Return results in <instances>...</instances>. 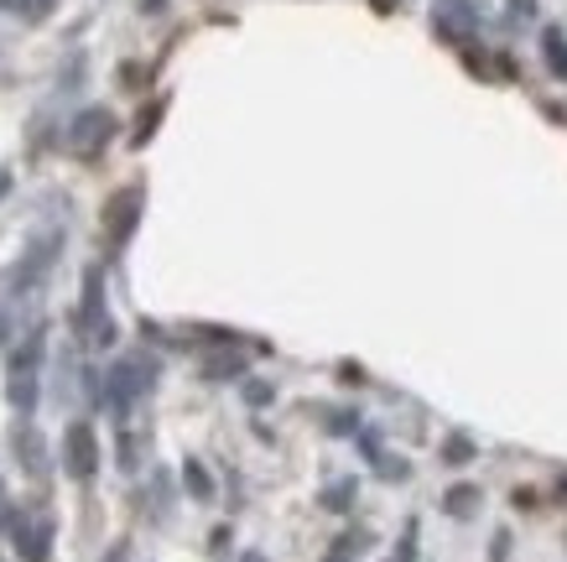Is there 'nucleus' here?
<instances>
[{
	"label": "nucleus",
	"mask_w": 567,
	"mask_h": 562,
	"mask_svg": "<svg viewBox=\"0 0 567 562\" xmlns=\"http://www.w3.org/2000/svg\"><path fill=\"white\" fill-rule=\"evenodd\" d=\"M0 6H6V11H17V17H48V6L52 0H0Z\"/></svg>",
	"instance_id": "nucleus-11"
},
{
	"label": "nucleus",
	"mask_w": 567,
	"mask_h": 562,
	"mask_svg": "<svg viewBox=\"0 0 567 562\" xmlns=\"http://www.w3.org/2000/svg\"><path fill=\"white\" fill-rule=\"evenodd\" d=\"M17 542H21V558L27 562H42L48 558V542H52V527L48 521H27V515H17Z\"/></svg>",
	"instance_id": "nucleus-7"
},
{
	"label": "nucleus",
	"mask_w": 567,
	"mask_h": 562,
	"mask_svg": "<svg viewBox=\"0 0 567 562\" xmlns=\"http://www.w3.org/2000/svg\"><path fill=\"white\" fill-rule=\"evenodd\" d=\"M516 6V17H532V0H511Z\"/></svg>",
	"instance_id": "nucleus-12"
},
{
	"label": "nucleus",
	"mask_w": 567,
	"mask_h": 562,
	"mask_svg": "<svg viewBox=\"0 0 567 562\" xmlns=\"http://www.w3.org/2000/svg\"><path fill=\"white\" fill-rule=\"evenodd\" d=\"M152 375H156V365L152 359H136V365H121V370L110 375V401L115 407H125V401H136L146 386H152Z\"/></svg>",
	"instance_id": "nucleus-4"
},
{
	"label": "nucleus",
	"mask_w": 567,
	"mask_h": 562,
	"mask_svg": "<svg viewBox=\"0 0 567 562\" xmlns=\"http://www.w3.org/2000/svg\"><path fill=\"white\" fill-rule=\"evenodd\" d=\"M84 334H89L94 344H110V318H104L100 272H89V282H84Z\"/></svg>",
	"instance_id": "nucleus-5"
},
{
	"label": "nucleus",
	"mask_w": 567,
	"mask_h": 562,
	"mask_svg": "<svg viewBox=\"0 0 567 562\" xmlns=\"http://www.w3.org/2000/svg\"><path fill=\"white\" fill-rule=\"evenodd\" d=\"M432 27L453 42H464L474 27H480V11L468 6V0H437V11H432Z\"/></svg>",
	"instance_id": "nucleus-3"
},
{
	"label": "nucleus",
	"mask_w": 567,
	"mask_h": 562,
	"mask_svg": "<svg viewBox=\"0 0 567 562\" xmlns=\"http://www.w3.org/2000/svg\"><path fill=\"white\" fill-rule=\"evenodd\" d=\"M110 136H115V115L110 110H84V115L73 120V152L79 156H94Z\"/></svg>",
	"instance_id": "nucleus-2"
},
{
	"label": "nucleus",
	"mask_w": 567,
	"mask_h": 562,
	"mask_svg": "<svg viewBox=\"0 0 567 562\" xmlns=\"http://www.w3.org/2000/svg\"><path fill=\"white\" fill-rule=\"evenodd\" d=\"M94 463H100V448H94V432L84 422L69 432V474L73 479H89L94 474Z\"/></svg>",
	"instance_id": "nucleus-6"
},
{
	"label": "nucleus",
	"mask_w": 567,
	"mask_h": 562,
	"mask_svg": "<svg viewBox=\"0 0 567 562\" xmlns=\"http://www.w3.org/2000/svg\"><path fill=\"white\" fill-rule=\"evenodd\" d=\"M131 219H136V193H125L121 204L110 208V229H115V239L125 235V224H131Z\"/></svg>",
	"instance_id": "nucleus-8"
},
{
	"label": "nucleus",
	"mask_w": 567,
	"mask_h": 562,
	"mask_svg": "<svg viewBox=\"0 0 567 562\" xmlns=\"http://www.w3.org/2000/svg\"><path fill=\"white\" fill-rule=\"evenodd\" d=\"M37 355H42V339H32L11 359V401H17L21 411L37 407Z\"/></svg>",
	"instance_id": "nucleus-1"
},
{
	"label": "nucleus",
	"mask_w": 567,
	"mask_h": 562,
	"mask_svg": "<svg viewBox=\"0 0 567 562\" xmlns=\"http://www.w3.org/2000/svg\"><path fill=\"white\" fill-rule=\"evenodd\" d=\"M6 193H11V172H0V198H6Z\"/></svg>",
	"instance_id": "nucleus-13"
},
{
	"label": "nucleus",
	"mask_w": 567,
	"mask_h": 562,
	"mask_svg": "<svg viewBox=\"0 0 567 562\" xmlns=\"http://www.w3.org/2000/svg\"><path fill=\"white\" fill-rule=\"evenodd\" d=\"M6 334H11V324H6V318H0V344H6Z\"/></svg>",
	"instance_id": "nucleus-14"
},
{
	"label": "nucleus",
	"mask_w": 567,
	"mask_h": 562,
	"mask_svg": "<svg viewBox=\"0 0 567 562\" xmlns=\"http://www.w3.org/2000/svg\"><path fill=\"white\" fill-rule=\"evenodd\" d=\"M17 453L27 459V469H32V474H42V469H48V463H42V448H37L32 432H21V438H17Z\"/></svg>",
	"instance_id": "nucleus-9"
},
{
	"label": "nucleus",
	"mask_w": 567,
	"mask_h": 562,
	"mask_svg": "<svg viewBox=\"0 0 567 562\" xmlns=\"http://www.w3.org/2000/svg\"><path fill=\"white\" fill-rule=\"evenodd\" d=\"M547 63H551V73H563L567 79V42H563V32H547Z\"/></svg>",
	"instance_id": "nucleus-10"
}]
</instances>
